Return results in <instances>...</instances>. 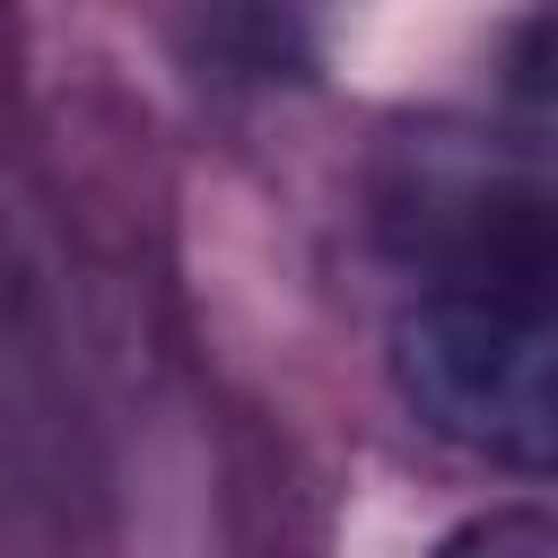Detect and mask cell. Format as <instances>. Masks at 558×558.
I'll list each match as a JSON object with an SVG mask.
<instances>
[{"label":"cell","mask_w":558,"mask_h":558,"mask_svg":"<svg viewBox=\"0 0 558 558\" xmlns=\"http://www.w3.org/2000/svg\"><path fill=\"white\" fill-rule=\"evenodd\" d=\"M392 392L427 436L558 480V305L436 288L392 323Z\"/></svg>","instance_id":"obj_1"},{"label":"cell","mask_w":558,"mask_h":558,"mask_svg":"<svg viewBox=\"0 0 558 558\" xmlns=\"http://www.w3.org/2000/svg\"><path fill=\"white\" fill-rule=\"evenodd\" d=\"M436 558H558V514L541 506H488L436 541Z\"/></svg>","instance_id":"obj_2"},{"label":"cell","mask_w":558,"mask_h":558,"mask_svg":"<svg viewBox=\"0 0 558 558\" xmlns=\"http://www.w3.org/2000/svg\"><path fill=\"white\" fill-rule=\"evenodd\" d=\"M506 78H514V96L558 105V0H541V9L514 26V44H506Z\"/></svg>","instance_id":"obj_3"}]
</instances>
